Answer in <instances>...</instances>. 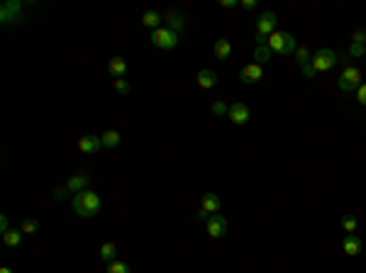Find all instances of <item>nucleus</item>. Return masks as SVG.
Segmentation results:
<instances>
[{"label":"nucleus","instance_id":"nucleus-1","mask_svg":"<svg viewBox=\"0 0 366 273\" xmlns=\"http://www.w3.org/2000/svg\"><path fill=\"white\" fill-rule=\"evenodd\" d=\"M74 210H76V215H81V217H93V215H98L100 195L98 193H93V190H81V193L74 195Z\"/></svg>","mask_w":366,"mask_h":273},{"label":"nucleus","instance_id":"nucleus-2","mask_svg":"<svg viewBox=\"0 0 366 273\" xmlns=\"http://www.w3.org/2000/svg\"><path fill=\"white\" fill-rule=\"evenodd\" d=\"M269 49L274 52V54H281V56H290L296 54V49H298V44H296V37L288 32H274L269 37Z\"/></svg>","mask_w":366,"mask_h":273},{"label":"nucleus","instance_id":"nucleus-3","mask_svg":"<svg viewBox=\"0 0 366 273\" xmlns=\"http://www.w3.org/2000/svg\"><path fill=\"white\" fill-rule=\"evenodd\" d=\"M152 44L159 49H176L178 46V32H174L171 27H159L152 32Z\"/></svg>","mask_w":366,"mask_h":273},{"label":"nucleus","instance_id":"nucleus-4","mask_svg":"<svg viewBox=\"0 0 366 273\" xmlns=\"http://www.w3.org/2000/svg\"><path fill=\"white\" fill-rule=\"evenodd\" d=\"M359 86H361V71L356 66H344L342 76H339V88L349 93V90H359Z\"/></svg>","mask_w":366,"mask_h":273},{"label":"nucleus","instance_id":"nucleus-5","mask_svg":"<svg viewBox=\"0 0 366 273\" xmlns=\"http://www.w3.org/2000/svg\"><path fill=\"white\" fill-rule=\"evenodd\" d=\"M337 61H339V59H337V54H334L332 49H320V52H315L310 64L315 66V71L320 73V71H330Z\"/></svg>","mask_w":366,"mask_h":273},{"label":"nucleus","instance_id":"nucleus-6","mask_svg":"<svg viewBox=\"0 0 366 273\" xmlns=\"http://www.w3.org/2000/svg\"><path fill=\"white\" fill-rule=\"evenodd\" d=\"M227 217L225 215H210V219H208V234H210L212 239H220V237H225L227 234Z\"/></svg>","mask_w":366,"mask_h":273},{"label":"nucleus","instance_id":"nucleus-7","mask_svg":"<svg viewBox=\"0 0 366 273\" xmlns=\"http://www.w3.org/2000/svg\"><path fill=\"white\" fill-rule=\"evenodd\" d=\"M276 12H264L259 22H256V34H261V37H271V34L276 32Z\"/></svg>","mask_w":366,"mask_h":273},{"label":"nucleus","instance_id":"nucleus-8","mask_svg":"<svg viewBox=\"0 0 366 273\" xmlns=\"http://www.w3.org/2000/svg\"><path fill=\"white\" fill-rule=\"evenodd\" d=\"M20 8H22L20 0L3 3V8H0V22H3V24H10L12 20H17V17H20Z\"/></svg>","mask_w":366,"mask_h":273},{"label":"nucleus","instance_id":"nucleus-9","mask_svg":"<svg viewBox=\"0 0 366 273\" xmlns=\"http://www.w3.org/2000/svg\"><path fill=\"white\" fill-rule=\"evenodd\" d=\"M239 78H242V83H259L264 78V68L259 64H247L239 71Z\"/></svg>","mask_w":366,"mask_h":273},{"label":"nucleus","instance_id":"nucleus-10","mask_svg":"<svg viewBox=\"0 0 366 273\" xmlns=\"http://www.w3.org/2000/svg\"><path fill=\"white\" fill-rule=\"evenodd\" d=\"M227 117H230L234 125H247V122H249V108H247L244 103H232Z\"/></svg>","mask_w":366,"mask_h":273},{"label":"nucleus","instance_id":"nucleus-11","mask_svg":"<svg viewBox=\"0 0 366 273\" xmlns=\"http://www.w3.org/2000/svg\"><path fill=\"white\" fill-rule=\"evenodd\" d=\"M100 146H103L100 137H93V134H86V137L78 139V152H83V154H95Z\"/></svg>","mask_w":366,"mask_h":273},{"label":"nucleus","instance_id":"nucleus-12","mask_svg":"<svg viewBox=\"0 0 366 273\" xmlns=\"http://www.w3.org/2000/svg\"><path fill=\"white\" fill-rule=\"evenodd\" d=\"M361 246H364V244H361V239H359L356 234H347L342 241V249L347 256H359V254H361Z\"/></svg>","mask_w":366,"mask_h":273},{"label":"nucleus","instance_id":"nucleus-13","mask_svg":"<svg viewBox=\"0 0 366 273\" xmlns=\"http://www.w3.org/2000/svg\"><path fill=\"white\" fill-rule=\"evenodd\" d=\"M88 183H90V178L86 173H76V176H71V178H68L66 188L76 195V193H81V190H88Z\"/></svg>","mask_w":366,"mask_h":273},{"label":"nucleus","instance_id":"nucleus-14","mask_svg":"<svg viewBox=\"0 0 366 273\" xmlns=\"http://www.w3.org/2000/svg\"><path fill=\"white\" fill-rule=\"evenodd\" d=\"M200 208L205 210V212H210V215H215V212L222 208V203H220V197L215 195V193H205V195H203V205H200Z\"/></svg>","mask_w":366,"mask_h":273},{"label":"nucleus","instance_id":"nucleus-15","mask_svg":"<svg viewBox=\"0 0 366 273\" xmlns=\"http://www.w3.org/2000/svg\"><path fill=\"white\" fill-rule=\"evenodd\" d=\"M198 86L200 88H215L217 86V73L210 71V68H203L198 73Z\"/></svg>","mask_w":366,"mask_h":273},{"label":"nucleus","instance_id":"nucleus-16","mask_svg":"<svg viewBox=\"0 0 366 273\" xmlns=\"http://www.w3.org/2000/svg\"><path fill=\"white\" fill-rule=\"evenodd\" d=\"M108 71H110L115 78H122L125 73H127V61H125L122 56H115L110 64H108Z\"/></svg>","mask_w":366,"mask_h":273},{"label":"nucleus","instance_id":"nucleus-17","mask_svg":"<svg viewBox=\"0 0 366 273\" xmlns=\"http://www.w3.org/2000/svg\"><path fill=\"white\" fill-rule=\"evenodd\" d=\"M230 54H232V44L227 42V39H217V42H215V56H217L220 61H227Z\"/></svg>","mask_w":366,"mask_h":273},{"label":"nucleus","instance_id":"nucleus-18","mask_svg":"<svg viewBox=\"0 0 366 273\" xmlns=\"http://www.w3.org/2000/svg\"><path fill=\"white\" fill-rule=\"evenodd\" d=\"M120 132H115V130H108L105 134H100V142H103V146L105 149H115L117 144H120Z\"/></svg>","mask_w":366,"mask_h":273},{"label":"nucleus","instance_id":"nucleus-19","mask_svg":"<svg viewBox=\"0 0 366 273\" xmlns=\"http://www.w3.org/2000/svg\"><path fill=\"white\" fill-rule=\"evenodd\" d=\"M22 230H10L3 234V241H5V246H20L22 244Z\"/></svg>","mask_w":366,"mask_h":273},{"label":"nucleus","instance_id":"nucleus-20","mask_svg":"<svg viewBox=\"0 0 366 273\" xmlns=\"http://www.w3.org/2000/svg\"><path fill=\"white\" fill-rule=\"evenodd\" d=\"M100 256H103V261L112 263L115 261V256H117V246H115L112 241H105V244L100 246Z\"/></svg>","mask_w":366,"mask_h":273},{"label":"nucleus","instance_id":"nucleus-21","mask_svg":"<svg viewBox=\"0 0 366 273\" xmlns=\"http://www.w3.org/2000/svg\"><path fill=\"white\" fill-rule=\"evenodd\" d=\"M166 20H168V24H171L174 32H181V30L186 27V20H183L181 12H166Z\"/></svg>","mask_w":366,"mask_h":273},{"label":"nucleus","instance_id":"nucleus-22","mask_svg":"<svg viewBox=\"0 0 366 273\" xmlns=\"http://www.w3.org/2000/svg\"><path fill=\"white\" fill-rule=\"evenodd\" d=\"M271 54H274V52L269 49V44H266V46H256V49H254V59H256L254 64H259V66H261V64H269Z\"/></svg>","mask_w":366,"mask_h":273},{"label":"nucleus","instance_id":"nucleus-23","mask_svg":"<svg viewBox=\"0 0 366 273\" xmlns=\"http://www.w3.org/2000/svg\"><path fill=\"white\" fill-rule=\"evenodd\" d=\"M142 22H144L147 27H154V30H159V22H161V15H159V12H154V10H149V12H144V17H142Z\"/></svg>","mask_w":366,"mask_h":273},{"label":"nucleus","instance_id":"nucleus-24","mask_svg":"<svg viewBox=\"0 0 366 273\" xmlns=\"http://www.w3.org/2000/svg\"><path fill=\"white\" fill-rule=\"evenodd\" d=\"M356 227H359L356 217H352V215H344V217H342V230H344V232H349V234H354Z\"/></svg>","mask_w":366,"mask_h":273},{"label":"nucleus","instance_id":"nucleus-25","mask_svg":"<svg viewBox=\"0 0 366 273\" xmlns=\"http://www.w3.org/2000/svg\"><path fill=\"white\" fill-rule=\"evenodd\" d=\"M108 273H132V271H130V266L125 261H112L108 263Z\"/></svg>","mask_w":366,"mask_h":273},{"label":"nucleus","instance_id":"nucleus-26","mask_svg":"<svg viewBox=\"0 0 366 273\" xmlns=\"http://www.w3.org/2000/svg\"><path fill=\"white\" fill-rule=\"evenodd\" d=\"M20 230H22V234H34V232H39V222L37 219H25Z\"/></svg>","mask_w":366,"mask_h":273},{"label":"nucleus","instance_id":"nucleus-27","mask_svg":"<svg viewBox=\"0 0 366 273\" xmlns=\"http://www.w3.org/2000/svg\"><path fill=\"white\" fill-rule=\"evenodd\" d=\"M296 59H298L300 66H305V64H310V61H312V56H310V52H308V49H296Z\"/></svg>","mask_w":366,"mask_h":273},{"label":"nucleus","instance_id":"nucleus-28","mask_svg":"<svg viewBox=\"0 0 366 273\" xmlns=\"http://www.w3.org/2000/svg\"><path fill=\"white\" fill-rule=\"evenodd\" d=\"M227 112H230V108H227V105H225L222 100H215V103H212V115L222 117V115H227Z\"/></svg>","mask_w":366,"mask_h":273},{"label":"nucleus","instance_id":"nucleus-29","mask_svg":"<svg viewBox=\"0 0 366 273\" xmlns=\"http://www.w3.org/2000/svg\"><path fill=\"white\" fill-rule=\"evenodd\" d=\"M115 90H117L120 95H127V93H130V83H127L125 78H117V81H115Z\"/></svg>","mask_w":366,"mask_h":273},{"label":"nucleus","instance_id":"nucleus-30","mask_svg":"<svg viewBox=\"0 0 366 273\" xmlns=\"http://www.w3.org/2000/svg\"><path fill=\"white\" fill-rule=\"evenodd\" d=\"M352 44H361V46H366V32L364 30H356L354 37H352Z\"/></svg>","mask_w":366,"mask_h":273},{"label":"nucleus","instance_id":"nucleus-31","mask_svg":"<svg viewBox=\"0 0 366 273\" xmlns=\"http://www.w3.org/2000/svg\"><path fill=\"white\" fill-rule=\"evenodd\" d=\"M356 100H359V105H364L366 108V83L359 86V90H356Z\"/></svg>","mask_w":366,"mask_h":273},{"label":"nucleus","instance_id":"nucleus-32","mask_svg":"<svg viewBox=\"0 0 366 273\" xmlns=\"http://www.w3.org/2000/svg\"><path fill=\"white\" fill-rule=\"evenodd\" d=\"M364 52H366V46H361V44H352L349 46V54L352 56H364Z\"/></svg>","mask_w":366,"mask_h":273},{"label":"nucleus","instance_id":"nucleus-33","mask_svg":"<svg viewBox=\"0 0 366 273\" xmlns=\"http://www.w3.org/2000/svg\"><path fill=\"white\" fill-rule=\"evenodd\" d=\"M300 68H303V76H305V78H312L315 73H318V71H315V66H312V64H305V66H300Z\"/></svg>","mask_w":366,"mask_h":273},{"label":"nucleus","instance_id":"nucleus-34","mask_svg":"<svg viewBox=\"0 0 366 273\" xmlns=\"http://www.w3.org/2000/svg\"><path fill=\"white\" fill-rule=\"evenodd\" d=\"M0 232L5 234V232H10V222H8V215H3L0 217Z\"/></svg>","mask_w":366,"mask_h":273},{"label":"nucleus","instance_id":"nucleus-35","mask_svg":"<svg viewBox=\"0 0 366 273\" xmlns=\"http://www.w3.org/2000/svg\"><path fill=\"white\" fill-rule=\"evenodd\" d=\"M239 5H242L244 10H254V8H256V0H242Z\"/></svg>","mask_w":366,"mask_h":273},{"label":"nucleus","instance_id":"nucleus-36","mask_svg":"<svg viewBox=\"0 0 366 273\" xmlns=\"http://www.w3.org/2000/svg\"><path fill=\"white\" fill-rule=\"evenodd\" d=\"M66 193H71L68 188H59V190L54 193V197H56V200H64V197H66Z\"/></svg>","mask_w":366,"mask_h":273},{"label":"nucleus","instance_id":"nucleus-37","mask_svg":"<svg viewBox=\"0 0 366 273\" xmlns=\"http://www.w3.org/2000/svg\"><path fill=\"white\" fill-rule=\"evenodd\" d=\"M196 217H198V219H205V222H208V219H210V212H205V210L200 208V210H198V215H196Z\"/></svg>","mask_w":366,"mask_h":273},{"label":"nucleus","instance_id":"nucleus-38","mask_svg":"<svg viewBox=\"0 0 366 273\" xmlns=\"http://www.w3.org/2000/svg\"><path fill=\"white\" fill-rule=\"evenodd\" d=\"M222 8H237V0H222Z\"/></svg>","mask_w":366,"mask_h":273},{"label":"nucleus","instance_id":"nucleus-39","mask_svg":"<svg viewBox=\"0 0 366 273\" xmlns=\"http://www.w3.org/2000/svg\"><path fill=\"white\" fill-rule=\"evenodd\" d=\"M0 273H12V268H8V266H3V268H0Z\"/></svg>","mask_w":366,"mask_h":273},{"label":"nucleus","instance_id":"nucleus-40","mask_svg":"<svg viewBox=\"0 0 366 273\" xmlns=\"http://www.w3.org/2000/svg\"><path fill=\"white\" fill-rule=\"evenodd\" d=\"M364 56H366V52H364Z\"/></svg>","mask_w":366,"mask_h":273}]
</instances>
